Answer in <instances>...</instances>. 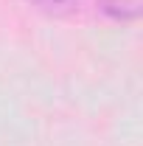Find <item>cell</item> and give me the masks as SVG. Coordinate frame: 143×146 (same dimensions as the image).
I'll return each instance as SVG.
<instances>
[{
    "label": "cell",
    "instance_id": "6da1fadb",
    "mask_svg": "<svg viewBox=\"0 0 143 146\" xmlns=\"http://www.w3.org/2000/svg\"><path fill=\"white\" fill-rule=\"evenodd\" d=\"M101 11L112 20H135L140 14V0H98Z\"/></svg>",
    "mask_w": 143,
    "mask_h": 146
},
{
    "label": "cell",
    "instance_id": "7a4b0ae2",
    "mask_svg": "<svg viewBox=\"0 0 143 146\" xmlns=\"http://www.w3.org/2000/svg\"><path fill=\"white\" fill-rule=\"evenodd\" d=\"M31 3H36L39 9H70L79 0H31Z\"/></svg>",
    "mask_w": 143,
    "mask_h": 146
}]
</instances>
